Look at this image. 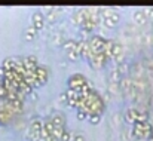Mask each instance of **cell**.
I'll return each mask as SVG.
<instances>
[{"instance_id": "cell-1", "label": "cell", "mask_w": 153, "mask_h": 141, "mask_svg": "<svg viewBox=\"0 0 153 141\" xmlns=\"http://www.w3.org/2000/svg\"><path fill=\"white\" fill-rule=\"evenodd\" d=\"M150 132H152V123L149 120L137 122V123L132 125V137L134 138H140V140L149 138Z\"/></svg>"}, {"instance_id": "cell-2", "label": "cell", "mask_w": 153, "mask_h": 141, "mask_svg": "<svg viewBox=\"0 0 153 141\" xmlns=\"http://www.w3.org/2000/svg\"><path fill=\"white\" fill-rule=\"evenodd\" d=\"M125 120L134 125V123H137V122H144V120H147V114L143 113V111H140L138 108L131 107V108H128L126 113H125Z\"/></svg>"}, {"instance_id": "cell-3", "label": "cell", "mask_w": 153, "mask_h": 141, "mask_svg": "<svg viewBox=\"0 0 153 141\" xmlns=\"http://www.w3.org/2000/svg\"><path fill=\"white\" fill-rule=\"evenodd\" d=\"M85 83H88V80H86V77H85L83 74H80V73L71 74V76L68 77V80H67L68 89H73V91H77V92H79V89H80Z\"/></svg>"}, {"instance_id": "cell-4", "label": "cell", "mask_w": 153, "mask_h": 141, "mask_svg": "<svg viewBox=\"0 0 153 141\" xmlns=\"http://www.w3.org/2000/svg\"><path fill=\"white\" fill-rule=\"evenodd\" d=\"M88 43L91 46V50L94 53L97 52H104V43H105V39L102 36H98V34H92L89 39H88Z\"/></svg>"}, {"instance_id": "cell-5", "label": "cell", "mask_w": 153, "mask_h": 141, "mask_svg": "<svg viewBox=\"0 0 153 141\" xmlns=\"http://www.w3.org/2000/svg\"><path fill=\"white\" fill-rule=\"evenodd\" d=\"M107 59H108V58L105 56L104 52H97V53H92V55L88 58V62H89V65L94 67V68H101V67L105 65Z\"/></svg>"}, {"instance_id": "cell-6", "label": "cell", "mask_w": 153, "mask_h": 141, "mask_svg": "<svg viewBox=\"0 0 153 141\" xmlns=\"http://www.w3.org/2000/svg\"><path fill=\"white\" fill-rule=\"evenodd\" d=\"M36 77H37V82H39L40 85H45V83L48 82V77H49V70H48V67L43 65V64H39V65L36 67Z\"/></svg>"}, {"instance_id": "cell-7", "label": "cell", "mask_w": 153, "mask_h": 141, "mask_svg": "<svg viewBox=\"0 0 153 141\" xmlns=\"http://www.w3.org/2000/svg\"><path fill=\"white\" fill-rule=\"evenodd\" d=\"M31 25L36 28V31L43 30V27H45V16H43V13L40 10H36L33 13V16H31Z\"/></svg>"}, {"instance_id": "cell-8", "label": "cell", "mask_w": 153, "mask_h": 141, "mask_svg": "<svg viewBox=\"0 0 153 141\" xmlns=\"http://www.w3.org/2000/svg\"><path fill=\"white\" fill-rule=\"evenodd\" d=\"M22 62H24L25 71H36V67L39 65L37 58H36L34 55H27V56H22Z\"/></svg>"}, {"instance_id": "cell-9", "label": "cell", "mask_w": 153, "mask_h": 141, "mask_svg": "<svg viewBox=\"0 0 153 141\" xmlns=\"http://www.w3.org/2000/svg\"><path fill=\"white\" fill-rule=\"evenodd\" d=\"M73 19H74V22H76V24L82 25L86 19H89L88 7H85V9H77V10L74 12V15H73Z\"/></svg>"}, {"instance_id": "cell-10", "label": "cell", "mask_w": 153, "mask_h": 141, "mask_svg": "<svg viewBox=\"0 0 153 141\" xmlns=\"http://www.w3.org/2000/svg\"><path fill=\"white\" fill-rule=\"evenodd\" d=\"M48 119L53 123V126H62V128H65V116H64L61 111H55V113H52Z\"/></svg>"}, {"instance_id": "cell-11", "label": "cell", "mask_w": 153, "mask_h": 141, "mask_svg": "<svg viewBox=\"0 0 153 141\" xmlns=\"http://www.w3.org/2000/svg\"><path fill=\"white\" fill-rule=\"evenodd\" d=\"M119 21H120V16H119V13H117V12H114L113 15H110V16L104 18V19H102V24H104L107 28H114V27L119 24Z\"/></svg>"}, {"instance_id": "cell-12", "label": "cell", "mask_w": 153, "mask_h": 141, "mask_svg": "<svg viewBox=\"0 0 153 141\" xmlns=\"http://www.w3.org/2000/svg\"><path fill=\"white\" fill-rule=\"evenodd\" d=\"M15 65H16V56H7V58H4L3 62H1V68L4 70V73L13 71V70H15Z\"/></svg>"}, {"instance_id": "cell-13", "label": "cell", "mask_w": 153, "mask_h": 141, "mask_svg": "<svg viewBox=\"0 0 153 141\" xmlns=\"http://www.w3.org/2000/svg\"><path fill=\"white\" fill-rule=\"evenodd\" d=\"M132 18H134V24H135V25H140V27H141V25H144V24L149 21V19L146 18V15L143 13V10H141V9L135 10V12H134V15H132Z\"/></svg>"}, {"instance_id": "cell-14", "label": "cell", "mask_w": 153, "mask_h": 141, "mask_svg": "<svg viewBox=\"0 0 153 141\" xmlns=\"http://www.w3.org/2000/svg\"><path fill=\"white\" fill-rule=\"evenodd\" d=\"M114 40H110V39H107L105 40V43H104V53H105V56L107 58H111L113 56V47H114Z\"/></svg>"}, {"instance_id": "cell-15", "label": "cell", "mask_w": 153, "mask_h": 141, "mask_svg": "<svg viewBox=\"0 0 153 141\" xmlns=\"http://www.w3.org/2000/svg\"><path fill=\"white\" fill-rule=\"evenodd\" d=\"M36 34H37V31H36V28H34L33 25H30V27H27V28L24 30V39H25L27 42H31V40L36 37Z\"/></svg>"}, {"instance_id": "cell-16", "label": "cell", "mask_w": 153, "mask_h": 141, "mask_svg": "<svg viewBox=\"0 0 153 141\" xmlns=\"http://www.w3.org/2000/svg\"><path fill=\"white\" fill-rule=\"evenodd\" d=\"M76 43H77V40H74V39H68V40H64V43H62V49L68 53V52H71V50H74V47H76Z\"/></svg>"}, {"instance_id": "cell-17", "label": "cell", "mask_w": 153, "mask_h": 141, "mask_svg": "<svg viewBox=\"0 0 153 141\" xmlns=\"http://www.w3.org/2000/svg\"><path fill=\"white\" fill-rule=\"evenodd\" d=\"M80 27L83 28V31H86V33H91V31H94V30H95V27H97V25H95V24H94L91 19H86V21H85V22H83Z\"/></svg>"}, {"instance_id": "cell-18", "label": "cell", "mask_w": 153, "mask_h": 141, "mask_svg": "<svg viewBox=\"0 0 153 141\" xmlns=\"http://www.w3.org/2000/svg\"><path fill=\"white\" fill-rule=\"evenodd\" d=\"M119 80H120V73H119V70L116 67V68H113L110 71V82H119Z\"/></svg>"}, {"instance_id": "cell-19", "label": "cell", "mask_w": 153, "mask_h": 141, "mask_svg": "<svg viewBox=\"0 0 153 141\" xmlns=\"http://www.w3.org/2000/svg\"><path fill=\"white\" fill-rule=\"evenodd\" d=\"M71 141H86V140H85V135H83L82 132L73 131V132H71Z\"/></svg>"}, {"instance_id": "cell-20", "label": "cell", "mask_w": 153, "mask_h": 141, "mask_svg": "<svg viewBox=\"0 0 153 141\" xmlns=\"http://www.w3.org/2000/svg\"><path fill=\"white\" fill-rule=\"evenodd\" d=\"M88 120H89L92 125H98L100 120H101V116H100V114H89V116H88Z\"/></svg>"}, {"instance_id": "cell-21", "label": "cell", "mask_w": 153, "mask_h": 141, "mask_svg": "<svg viewBox=\"0 0 153 141\" xmlns=\"http://www.w3.org/2000/svg\"><path fill=\"white\" fill-rule=\"evenodd\" d=\"M119 89H120L119 82H110V83H108V91H110V92H113V94H114V92H117Z\"/></svg>"}, {"instance_id": "cell-22", "label": "cell", "mask_w": 153, "mask_h": 141, "mask_svg": "<svg viewBox=\"0 0 153 141\" xmlns=\"http://www.w3.org/2000/svg\"><path fill=\"white\" fill-rule=\"evenodd\" d=\"M141 10H143V13L146 15L147 19H153V7H144Z\"/></svg>"}, {"instance_id": "cell-23", "label": "cell", "mask_w": 153, "mask_h": 141, "mask_svg": "<svg viewBox=\"0 0 153 141\" xmlns=\"http://www.w3.org/2000/svg\"><path fill=\"white\" fill-rule=\"evenodd\" d=\"M77 120H86L88 119V113L85 110H77Z\"/></svg>"}, {"instance_id": "cell-24", "label": "cell", "mask_w": 153, "mask_h": 141, "mask_svg": "<svg viewBox=\"0 0 153 141\" xmlns=\"http://www.w3.org/2000/svg\"><path fill=\"white\" fill-rule=\"evenodd\" d=\"M67 56H68V59H70V61H77V59L80 58V55H79L76 50H71V52H68V55H67Z\"/></svg>"}, {"instance_id": "cell-25", "label": "cell", "mask_w": 153, "mask_h": 141, "mask_svg": "<svg viewBox=\"0 0 153 141\" xmlns=\"http://www.w3.org/2000/svg\"><path fill=\"white\" fill-rule=\"evenodd\" d=\"M45 141H59V140H56V138H53L52 135H49L48 138H45Z\"/></svg>"}, {"instance_id": "cell-26", "label": "cell", "mask_w": 153, "mask_h": 141, "mask_svg": "<svg viewBox=\"0 0 153 141\" xmlns=\"http://www.w3.org/2000/svg\"><path fill=\"white\" fill-rule=\"evenodd\" d=\"M149 141H153V125H152V132H150V137L147 138Z\"/></svg>"}, {"instance_id": "cell-27", "label": "cell", "mask_w": 153, "mask_h": 141, "mask_svg": "<svg viewBox=\"0 0 153 141\" xmlns=\"http://www.w3.org/2000/svg\"><path fill=\"white\" fill-rule=\"evenodd\" d=\"M59 141H61V140H59Z\"/></svg>"}]
</instances>
